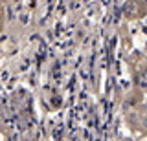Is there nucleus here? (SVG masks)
I'll use <instances>...</instances> for the list:
<instances>
[{
    "mask_svg": "<svg viewBox=\"0 0 147 141\" xmlns=\"http://www.w3.org/2000/svg\"><path fill=\"white\" fill-rule=\"evenodd\" d=\"M0 28H2V2H0Z\"/></svg>",
    "mask_w": 147,
    "mask_h": 141,
    "instance_id": "1",
    "label": "nucleus"
}]
</instances>
